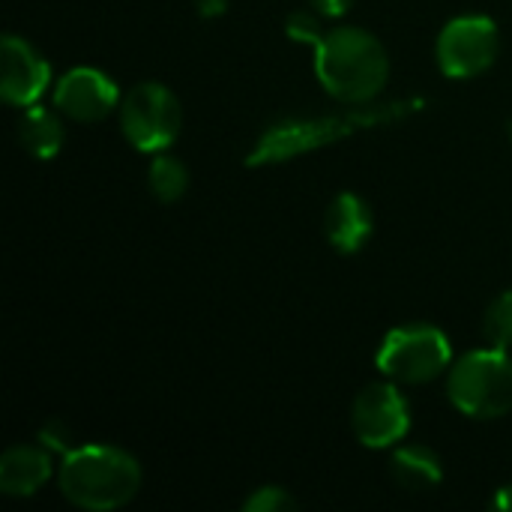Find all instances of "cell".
I'll return each instance as SVG.
<instances>
[{"mask_svg": "<svg viewBox=\"0 0 512 512\" xmlns=\"http://www.w3.org/2000/svg\"><path fill=\"white\" fill-rule=\"evenodd\" d=\"M315 75L333 99L369 105L390 81V57L375 33L363 27H336L315 45Z\"/></svg>", "mask_w": 512, "mask_h": 512, "instance_id": "obj_1", "label": "cell"}, {"mask_svg": "<svg viewBox=\"0 0 512 512\" xmlns=\"http://www.w3.org/2000/svg\"><path fill=\"white\" fill-rule=\"evenodd\" d=\"M420 108V99L414 102H387V105H354V111L348 114H324V117H294V120H282L270 129L261 132V138L255 141L252 153L246 156V165H276V162H288L300 153L327 147L333 141H342L360 129H372L381 123H393L411 111Z\"/></svg>", "mask_w": 512, "mask_h": 512, "instance_id": "obj_2", "label": "cell"}, {"mask_svg": "<svg viewBox=\"0 0 512 512\" xmlns=\"http://www.w3.org/2000/svg\"><path fill=\"white\" fill-rule=\"evenodd\" d=\"M141 465L132 453L111 444L72 447L63 456L57 483L63 498L90 512H108L126 507L141 489Z\"/></svg>", "mask_w": 512, "mask_h": 512, "instance_id": "obj_3", "label": "cell"}, {"mask_svg": "<svg viewBox=\"0 0 512 512\" xmlns=\"http://www.w3.org/2000/svg\"><path fill=\"white\" fill-rule=\"evenodd\" d=\"M450 402L471 420H498L512 411V357L501 348L462 354L447 372Z\"/></svg>", "mask_w": 512, "mask_h": 512, "instance_id": "obj_4", "label": "cell"}, {"mask_svg": "<svg viewBox=\"0 0 512 512\" xmlns=\"http://www.w3.org/2000/svg\"><path fill=\"white\" fill-rule=\"evenodd\" d=\"M375 366L384 378L396 384L420 387L450 372L453 345L447 333L435 324L393 327L375 354Z\"/></svg>", "mask_w": 512, "mask_h": 512, "instance_id": "obj_5", "label": "cell"}, {"mask_svg": "<svg viewBox=\"0 0 512 512\" xmlns=\"http://www.w3.org/2000/svg\"><path fill=\"white\" fill-rule=\"evenodd\" d=\"M123 138L138 153L168 150L183 129V108L174 90L159 81H141L120 99Z\"/></svg>", "mask_w": 512, "mask_h": 512, "instance_id": "obj_6", "label": "cell"}, {"mask_svg": "<svg viewBox=\"0 0 512 512\" xmlns=\"http://www.w3.org/2000/svg\"><path fill=\"white\" fill-rule=\"evenodd\" d=\"M501 51L498 24L489 15H459L438 33L435 57L447 78H477L483 75Z\"/></svg>", "mask_w": 512, "mask_h": 512, "instance_id": "obj_7", "label": "cell"}, {"mask_svg": "<svg viewBox=\"0 0 512 512\" xmlns=\"http://www.w3.org/2000/svg\"><path fill=\"white\" fill-rule=\"evenodd\" d=\"M351 429L369 450H387L411 432V405L396 381L369 384L351 408Z\"/></svg>", "mask_w": 512, "mask_h": 512, "instance_id": "obj_8", "label": "cell"}, {"mask_svg": "<svg viewBox=\"0 0 512 512\" xmlns=\"http://www.w3.org/2000/svg\"><path fill=\"white\" fill-rule=\"evenodd\" d=\"M51 102L63 117L75 123H96L120 108V87L102 69L75 66L57 78Z\"/></svg>", "mask_w": 512, "mask_h": 512, "instance_id": "obj_9", "label": "cell"}, {"mask_svg": "<svg viewBox=\"0 0 512 512\" xmlns=\"http://www.w3.org/2000/svg\"><path fill=\"white\" fill-rule=\"evenodd\" d=\"M51 84L48 60L21 36L6 33L0 42V96L12 108H30Z\"/></svg>", "mask_w": 512, "mask_h": 512, "instance_id": "obj_10", "label": "cell"}, {"mask_svg": "<svg viewBox=\"0 0 512 512\" xmlns=\"http://www.w3.org/2000/svg\"><path fill=\"white\" fill-rule=\"evenodd\" d=\"M375 231V216L366 198L357 192H339L324 213V237L339 255H357L366 249Z\"/></svg>", "mask_w": 512, "mask_h": 512, "instance_id": "obj_11", "label": "cell"}, {"mask_svg": "<svg viewBox=\"0 0 512 512\" xmlns=\"http://www.w3.org/2000/svg\"><path fill=\"white\" fill-rule=\"evenodd\" d=\"M51 480V450L42 444H15L0 456V492L30 498Z\"/></svg>", "mask_w": 512, "mask_h": 512, "instance_id": "obj_12", "label": "cell"}, {"mask_svg": "<svg viewBox=\"0 0 512 512\" xmlns=\"http://www.w3.org/2000/svg\"><path fill=\"white\" fill-rule=\"evenodd\" d=\"M63 141H66V126H63L57 108H45V105L24 108V114L18 120V144L30 156L54 159L63 150Z\"/></svg>", "mask_w": 512, "mask_h": 512, "instance_id": "obj_13", "label": "cell"}, {"mask_svg": "<svg viewBox=\"0 0 512 512\" xmlns=\"http://www.w3.org/2000/svg\"><path fill=\"white\" fill-rule=\"evenodd\" d=\"M393 480L408 492H435L444 480V468L435 450L423 444H402L390 462Z\"/></svg>", "mask_w": 512, "mask_h": 512, "instance_id": "obj_14", "label": "cell"}, {"mask_svg": "<svg viewBox=\"0 0 512 512\" xmlns=\"http://www.w3.org/2000/svg\"><path fill=\"white\" fill-rule=\"evenodd\" d=\"M147 186H150L156 201L177 204L189 189V168L177 156H171L165 150L153 153V162L147 168Z\"/></svg>", "mask_w": 512, "mask_h": 512, "instance_id": "obj_15", "label": "cell"}, {"mask_svg": "<svg viewBox=\"0 0 512 512\" xmlns=\"http://www.w3.org/2000/svg\"><path fill=\"white\" fill-rule=\"evenodd\" d=\"M483 339H486V345L501 348V351L512 348V291L498 294L489 303V309L483 315Z\"/></svg>", "mask_w": 512, "mask_h": 512, "instance_id": "obj_16", "label": "cell"}, {"mask_svg": "<svg viewBox=\"0 0 512 512\" xmlns=\"http://www.w3.org/2000/svg\"><path fill=\"white\" fill-rule=\"evenodd\" d=\"M285 33L288 39L294 42H303V45H318L324 39V24H321V12L318 9H297L285 18Z\"/></svg>", "mask_w": 512, "mask_h": 512, "instance_id": "obj_17", "label": "cell"}, {"mask_svg": "<svg viewBox=\"0 0 512 512\" xmlns=\"http://www.w3.org/2000/svg\"><path fill=\"white\" fill-rule=\"evenodd\" d=\"M246 512H288L297 510V501L288 489L282 486H261L255 489L246 501H243Z\"/></svg>", "mask_w": 512, "mask_h": 512, "instance_id": "obj_18", "label": "cell"}, {"mask_svg": "<svg viewBox=\"0 0 512 512\" xmlns=\"http://www.w3.org/2000/svg\"><path fill=\"white\" fill-rule=\"evenodd\" d=\"M39 444L48 447L51 453H60L66 456L72 450V432L63 420H48L42 429H39Z\"/></svg>", "mask_w": 512, "mask_h": 512, "instance_id": "obj_19", "label": "cell"}, {"mask_svg": "<svg viewBox=\"0 0 512 512\" xmlns=\"http://www.w3.org/2000/svg\"><path fill=\"white\" fill-rule=\"evenodd\" d=\"M312 3V9H318L324 18H342L351 6H354V0H309Z\"/></svg>", "mask_w": 512, "mask_h": 512, "instance_id": "obj_20", "label": "cell"}, {"mask_svg": "<svg viewBox=\"0 0 512 512\" xmlns=\"http://www.w3.org/2000/svg\"><path fill=\"white\" fill-rule=\"evenodd\" d=\"M192 3H195L201 18H219V15H225L231 0H192Z\"/></svg>", "mask_w": 512, "mask_h": 512, "instance_id": "obj_21", "label": "cell"}, {"mask_svg": "<svg viewBox=\"0 0 512 512\" xmlns=\"http://www.w3.org/2000/svg\"><path fill=\"white\" fill-rule=\"evenodd\" d=\"M492 507H495V510L512 512V483L510 486H501V489L495 492V501H492Z\"/></svg>", "mask_w": 512, "mask_h": 512, "instance_id": "obj_22", "label": "cell"}]
</instances>
